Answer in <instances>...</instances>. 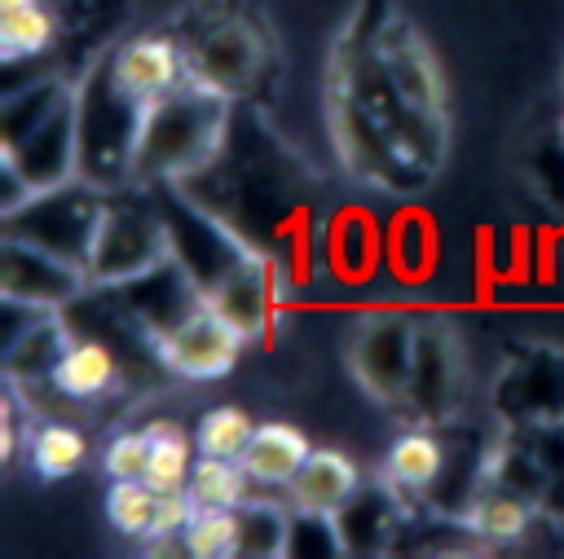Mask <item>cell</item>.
I'll list each match as a JSON object with an SVG mask.
<instances>
[{
  "label": "cell",
  "mask_w": 564,
  "mask_h": 559,
  "mask_svg": "<svg viewBox=\"0 0 564 559\" xmlns=\"http://www.w3.org/2000/svg\"><path fill=\"white\" fill-rule=\"evenodd\" d=\"M560 141H564V119H560Z\"/></svg>",
  "instance_id": "34"
},
{
  "label": "cell",
  "mask_w": 564,
  "mask_h": 559,
  "mask_svg": "<svg viewBox=\"0 0 564 559\" xmlns=\"http://www.w3.org/2000/svg\"><path fill=\"white\" fill-rule=\"evenodd\" d=\"M251 431H256V423H251L238 405H216V409H207V414L198 418L194 445H198V453H207V458H242Z\"/></svg>",
  "instance_id": "31"
},
{
  "label": "cell",
  "mask_w": 564,
  "mask_h": 559,
  "mask_svg": "<svg viewBox=\"0 0 564 559\" xmlns=\"http://www.w3.org/2000/svg\"><path fill=\"white\" fill-rule=\"evenodd\" d=\"M441 268V229L432 211L423 207H401L388 220V273L401 286H423Z\"/></svg>",
  "instance_id": "17"
},
{
  "label": "cell",
  "mask_w": 564,
  "mask_h": 559,
  "mask_svg": "<svg viewBox=\"0 0 564 559\" xmlns=\"http://www.w3.org/2000/svg\"><path fill=\"white\" fill-rule=\"evenodd\" d=\"M313 453L308 436L291 423H260L242 449V471L256 484H291V475L304 467V458Z\"/></svg>",
  "instance_id": "20"
},
{
  "label": "cell",
  "mask_w": 564,
  "mask_h": 559,
  "mask_svg": "<svg viewBox=\"0 0 564 559\" xmlns=\"http://www.w3.org/2000/svg\"><path fill=\"white\" fill-rule=\"evenodd\" d=\"M101 202L106 189L75 176L48 189H35L26 202H18L13 211H4L0 238H22L35 242L62 260H75L88 268L93 255V238H97V220H101Z\"/></svg>",
  "instance_id": "7"
},
{
  "label": "cell",
  "mask_w": 564,
  "mask_h": 559,
  "mask_svg": "<svg viewBox=\"0 0 564 559\" xmlns=\"http://www.w3.org/2000/svg\"><path fill=\"white\" fill-rule=\"evenodd\" d=\"M110 299H115V313L137 330L145 335V343L154 348L172 326H181L194 308H203V291L194 286V277L167 255L163 264L145 268L141 277H128L119 286H106Z\"/></svg>",
  "instance_id": "12"
},
{
  "label": "cell",
  "mask_w": 564,
  "mask_h": 559,
  "mask_svg": "<svg viewBox=\"0 0 564 559\" xmlns=\"http://www.w3.org/2000/svg\"><path fill=\"white\" fill-rule=\"evenodd\" d=\"M326 123L344 167L375 189H414L445 158V132L397 88L370 35V9L344 26L326 70Z\"/></svg>",
  "instance_id": "1"
},
{
  "label": "cell",
  "mask_w": 564,
  "mask_h": 559,
  "mask_svg": "<svg viewBox=\"0 0 564 559\" xmlns=\"http://www.w3.org/2000/svg\"><path fill=\"white\" fill-rule=\"evenodd\" d=\"M18 383H9V392H4V401H0V453H4V462H13L18 458Z\"/></svg>",
  "instance_id": "33"
},
{
  "label": "cell",
  "mask_w": 564,
  "mask_h": 559,
  "mask_svg": "<svg viewBox=\"0 0 564 559\" xmlns=\"http://www.w3.org/2000/svg\"><path fill=\"white\" fill-rule=\"evenodd\" d=\"M238 541L247 559H278L291 546L295 506L278 497H242L238 506Z\"/></svg>",
  "instance_id": "25"
},
{
  "label": "cell",
  "mask_w": 564,
  "mask_h": 559,
  "mask_svg": "<svg viewBox=\"0 0 564 559\" xmlns=\"http://www.w3.org/2000/svg\"><path fill=\"white\" fill-rule=\"evenodd\" d=\"M357 484H361V475H357L352 458H344L335 449H313L304 458V467L291 475L286 502L308 515H335L357 493Z\"/></svg>",
  "instance_id": "18"
},
{
  "label": "cell",
  "mask_w": 564,
  "mask_h": 559,
  "mask_svg": "<svg viewBox=\"0 0 564 559\" xmlns=\"http://www.w3.org/2000/svg\"><path fill=\"white\" fill-rule=\"evenodd\" d=\"M247 480L251 475L242 471L238 458H207V453H198L185 489H189V497L198 506H238L247 497Z\"/></svg>",
  "instance_id": "29"
},
{
  "label": "cell",
  "mask_w": 564,
  "mask_h": 559,
  "mask_svg": "<svg viewBox=\"0 0 564 559\" xmlns=\"http://www.w3.org/2000/svg\"><path fill=\"white\" fill-rule=\"evenodd\" d=\"M181 550L194 559H234L242 555L238 541V511L234 506H198V515L189 519Z\"/></svg>",
  "instance_id": "28"
},
{
  "label": "cell",
  "mask_w": 564,
  "mask_h": 559,
  "mask_svg": "<svg viewBox=\"0 0 564 559\" xmlns=\"http://www.w3.org/2000/svg\"><path fill=\"white\" fill-rule=\"evenodd\" d=\"M84 458H88V440L75 423H40L31 431V471L40 480H62L79 471Z\"/></svg>",
  "instance_id": "27"
},
{
  "label": "cell",
  "mask_w": 564,
  "mask_h": 559,
  "mask_svg": "<svg viewBox=\"0 0 564 559\" xmlns=\"http://www.w3.org/2000/svg\"><path fill=\"white\" fill-rule=\"evenodd\" d=\"M115 383H119V357L97 335H75L70 348L62 352L53 379H48V387L57 396H66V401H97Z\"/></svg>",
  "instance_id": "19"
},
{
  "label": "cell",
  "mask_w": 564,
  "mask_h": 559,
  "mask_svg": "<svg viewBox=\"0 0 564 559\" xmlns=\"http://www.w3.org/2000/svg\"><path fill=\"white\" fill-rule=\"evenodd\" d=\"M154 515H159V489H150L145 480H115L110 484L106 519L123 537H150L154 533Z\"/></svg>",
  "instance_id": "30"
},
{
  "label": "cell",
  "mask_w": 564,
  "mask_h": 559,
  "mask_svg": "<svg viewBox=\"0 0 564 559\" xmlns=\"http://www.w3.org/2000/svg\"><path fill=\"white\" fill-rule=\"evenodd\" d=\"M145 462H150V427L141 431H119L110 445H106V475L110 480H141L145 475Z\"/></svg>",
  "instance_id": "32"
},
{
  "label": "cell",
  "mask_w": 564,
  "mask_h": 559,
  "mask_svg": "<svg viewBox=\"0 0 564 559\" xmlns=\"http://www.w3.org/2000/svg\"><path fill=\"white\" fill-rule=\"evenodd\" d=\"M70 321L62 313H35L26 317V326L4 343V374L18 387H44L62 361V352L70 348Z\"/></svg>",
  "instance_id": "16"
},
{
  "label": "cell",
  "mask_w": 564,
  "mask_h": 559,
  "mask_svg": "<svg viewBox=\"0 0 564 559\" xmlns=\"http://www.w3.org/2000/svg\"><path fill=\"white\" fill-rule=\"evenodd\" d=\"M322 264L339 286H370L388 268V224L366 202H339L322 229Z\"/></svg>",
  "instance_id": "13"
},
{
  "label": "cell",
  "mask_w": 564,
  "mask_h": 559,
  "mask_svg": "<svg viewBox=\"0 0 564 559\" xmlns=\"http://www.w3.org/2000/svg\"><path fill=\"white\" fill-rule=\"evenodd\" d=\"M234 106L238 101L203 88L198 79H181L172 92L145 101L132 154V185H176L207 167L229 136Z\"/></svg>",
  "instance_id": "3"
},
{
  "label": "cell",
  "mask_w": 564,
  "mask_h": 559,
  "mask_svg": "<svg viewBox=\"0 0 564 559\" xmlns=\"http://www.w3.org/2000/svg\"><path fill=\"white\" fill-rule=\"evenodd\" d=\"M247 343H251V339H247L229 317H220L212 304H203V308H194L181 326H172V330L154 343V357H159L172 374L203 383V379L229 374V370L238 365V357H242Z\"/></svg>",
  "instance_id": "14"
},
{
  "label": "cell",
  "mask_w": 564,
  "mask_h": 559,
  "mask_svg": "<svg viewBox=\"0 0 564 559\" xmlns=\"http://www.w3.org/2000/svg\"><path fill=\"white\" fill-rule=\"evenodd\" d=\"M467 392V361L463 343L445 321H419L414 339V365L401 409H410L414 423H449Z\"/></svg>",
  "instance_id": "9"
},
{
  "label": "cell",
  "mask_w": 564,
  "mask_h": 559,
  "mask_svg": "<svg viewBox=\"0 0 564 559\" xmlns=\"http://www.w3.org/2000/svg\"><path fill=\"white\" fill-rule=\"evenodd\" d=\"M172 255V229L167 211L159 202L154 185H119L106 189L93 255H88V277L97 291L119 286L128 277H141L145 268L163 264Z\"/></svg>",
  "instance_id": "6"
},
{
  "label": "cell",
  "mask_w": 564,
  "mask_h": 559,
  "mask_svg": "<svg viewBox=\"0 0 564 559\" xmlns=\"http://www.w3.org/2000/svg\"><path fill=\"white\" fill-rule=\"evenodd\" d=\"M256 136H260V123H242L234 114L229 136L216 150V158L198 167L194 176L176 180V189H185L194 202L220 216L247 246H256L260 255H273L282 268L295 264V273L304 277L308 220L295 194L300 180L282 145L278 141L256 145Z\"/></svg>",
  "instance_id": "2"
},
{
  "label": "cell",
  "mask_w": 564,
  "mask_h": 559,
  "mask_svg": "<svg viewBox=\"0 0 564 559\" xmlns=\"http://www.w3.org/2000/svg\"><path fill=\"white\" fill-rule=\"evenodd\" d=\"M75 114H79V176L101 189L132 185V154H137L145 101L119 84L110 53L84 79H75Z\"/></svg>",
  "instance_id": "5"
},
{
  "label": "cell",
  "mask_w": 564,
  "mask_h": 559,
  "mask_svg": "<svg viewBox=\"0 0 564 559\" xmlns=\"http://www.w3.org/2000/svg\"><path fill=\"white\" fill-rule=\"evenodd\" d=\"M414 339H419V321H410L401 313H370L352 326V335L344 343V361H348L352 383L375 405L397 409L405 401L410 365H414Z\"/></svg>",
  "instance_id": "8"
},
{
  "label": "cell",
  "mask_w": 564,
  "mask_h": 559,
  "mask_svg": "<svg viewBox=\"0 0 564 559\" xmlns=\"http://www.w3.org/2000/svg\"><path fill=\"white\" fill-rule=\"evenodd\" d=\"M194 440L176 427V423H150V462H145V484L159 493L185 489L189 471H194Z\"/></svg>",
  "instance_id": "26"
},
{
  "label": "cell",
  "mask_w": 564,
  "mask_h": 559,
  "mask_svg": "<svg viewBox=\"0 0 564 559\" xmlns=\"http://www.w3.org/2000/svg\"><path fill=\"white\" fill-rule=\"evenodd\" d=\"M181 53H185V70L189 79H198L203 88L242 101L260 88V79L269 75V31L256 18V9H225V0H207L198 9L185 13L181 31Z\"/></svg>",
  "instance_id": "4"
},
{
  "label": "cell",
  "mask_w": 564,
  "mask_h": 559,
  "mask_svg": "<svg viewBox=\"0 0 564 559\" xmlns=\"http://www.w3.org/2000/svg\"><path fill=\"white\" fill-rule=\"evenodd\" d=\"M529 519H533V502L511 489H498V484L476 489V497L467 502V515H463V524L480 541H494V546L520 541L529 533Z\"/></svg>",
  "instance_id": "24"
},
{
  "label": "cell",
  "mask_w": 564,
  "mask_h": 559,
  "mask_svg": "<svg viewBox=\"0 0 564 559\" xmlns=\"http://www.w3.org/2000/svg\"><path fill=\"white\" fill-rule=\"evenodd\" d=\"M0 163L13 167L31 194L75 180L79 176V114H75V88L48 110L40 114L26 132H18L13 141H0Z\"/></svg>",
  "instance_id": "11"
},
{
  "label": "cell",
  "mask_w": 564,
  "mask_h": 559,
  "mask_svg": "<svg viewBox=\"0 0 564 559\" xmlns=\"http://www.w3.org/2000/svg\"><path fill=\"white\" fill-rule=\"evenodd\" d=\"M93 286L88 268L75 260H62L35 242L22 238H0V295L26 308L62 313L66 304L84 299Z\"/></svg>",
  "instance_id": "10"
},
{
  "label": "cell",
  "mask_w": 564,
  "mask_h": 559,
  "mask_svg": "<svg viewBox=\"0 0 564 559\" xmlns=\"http://www.w3.org/2000/svg\"><path fill=\"white\" fill-rule=\"evenodd\" d=\"M449 458H445V445L427 431V423L401 431L392 445H388V458H383V480L392 489H405V493H427L436 489V480L445 475Z\"/></svg>",
  "instance_id": "21"
},
{
  "label": "cell",
  "mask_w": 564,
  "mask_h": 559,
  "mask_svg": "<svg viewBox=\"0 0 564 559\" xmlns=\"http://www.w3.org/2000/svg\"><path fill=\"white\" fill-rule=\"evenodd\" d=\"M53 40H57V18L44 0L0 4V57H4V66L44 57L53 48Z\"/></svg>",
  "instance_id": "23"
},
{
  "label": "cell",
  "mask_w": 564,
  "mask_h": 559,
  "mask_svg": "<svg viewBox=\"0 0 564 559\" xmlns=\"http://www.w3.org/2000/svg\"><path fill=\"white\" fill-rule=\"evenodd\" d=\"M330 519H335V533H339V541H344L348 555H352V550H357V555H370V550L388 546V537H392V524H397L392 489H383V484L361 489V484H357V493H352Z\"/></svg>",
  "instance_id": "22"
},
{
  "label": "cell",
  "mask_w": 564,
  "mask_h": 559,
  "mask_svg": "<svg viewBox=\"0 0 564 559\" xmlns=\"http://www.w3.org/2000/svg\"><path fill=\"white\" fill-rule=\"evenodd\" d=\"M110 66H115L119 84H123L132 97H141V101H154V97L172 92L181 79H189L181 40H176V35H163V31H145V35L123 40V44L110 53Z\"/></svg>",
  "instance_id": "15"
}]
</instances>
